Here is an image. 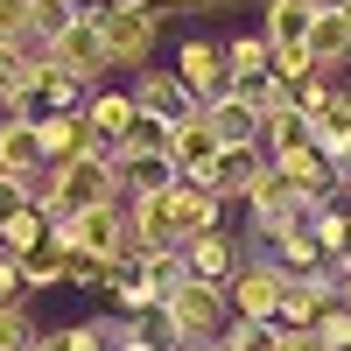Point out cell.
I'll return each mask as SVG.
<instances>
[{
    "label": "cell",
    "mask_w": 351,
    "mask_h": 351,
    "mask_svg": "<svg viewBox=\"0 0 351 351\" xmlns=\"http://www.w3.org/2000/svg\"><path fill=\"white\" fill-rule=\"evenodd\" d=\"M120 190H112V155H77L64 169H49L36 190H28V204L56 225V218H71V211H92V204H112Z\"/></svg>",
    "instance_id": "1"
},
{
    "label": "cell",
    "mask_w": 351,
    "mask_h": 351,
    "mask_svg": "<svg viewBox=\"0 0 351 351\" xmlns=\"http://www.w3.org/2000/svg\"><path fill=\"white\" fill-rule=\"evenodd\" d=\"M162 316H169V330H176V351H204V344L225 337L232 302H225L218 281H190V274H183V281L162 295Z\"/></svg>",
    "instance_id": "2"
},
{
    "label": "cell",
    "mask_w": 351,
    "mask_h": 351,
    "mask_svg": "<svg viewBox=\"0 0 351 351\" xmlns=\"http://www.w3.org/2000/svg\"><path fill=\"white\" fill-rule=\"evenodd\" d=\"M49 239L71 246V253H92V260H134V253H127V204H120V197H112V204H92V211L56 218Z\"/></svg>",
    "instance_id": "3"
},
{
    "label": "cell",
    "mask_w": 351,
    "mask_h": 351,
    "mask_svg": "<svg viewBox=\"0 0 351 351\" xmlns=\"http://www.w3.org/2000/svg\"><path fill=\"white\" fill-rule=\"evenodd\" d=\"M281 288H288V274L274 267V260H267V253H246L239 267H232V281H225V302H232L239 324H274Z\"/></svg>",
    "instance_id": "4"
},
{
    "label": "cell",
    "mask_w": 351,
    "mask_h": 351,
    "mask_svg": "<svg viewBox=\"0 0 351 351\" xmlns=\"http://www.w3.org/2000/svg\"><path fill=\"white\" fill-rule=\"evenodd\" d=\"M155 36L162 28L148 14H127V8H106L99 0V49H106V71H148V56H155Z\"/></svg>",
    "instance_id": "5"
},
{
    "label": "cell",
    "mask_w": 351,
    "mask_h": 351,
    "mask_svg": "<svg viewBox=\"0 0 351 351\" xmlns=\"http://www.w3.org/2000/svg\"><path fill=\"white\" fill-rule=\"evenodd\" d=\"M43 56H56V64H64L71 77L99 84V77H106V49H99V0H77V8H71V21L56 28V43H49Z\"/></svg>",
    "instance_id": "6"
},
{
    "label": "cell",
    "mask_w": 351,
    "mask_h": 351,
    "mask_svg": "<svg viewBox=\"0 0 351 351\" xmlns=\"http://www.w3.org/2000/svg\"><path fill=\"white\" fill-rule=\"evenodd\" d=\"M176 84L197 99V106H211L232 92V77H225V49L211 36H183V49H176Z\"/></svg>",
    "instance_id": "7"
},
{
    "label": "cell",
    "mask_w": 351,
    "mask_h": 351,
    "mask_svg": "<svg viewBox=\"0 0 351 351\" xmlns=\"http://www.w3.org/2000/svg\"><path fill=\"white\" fill-rule=\"evenodd\" d=\"M36 141H43V162H49V169H64V162H77V155H112L106 141L92 134L84 106H77V112H43V120H36Z\"/></svg>",
    "instance_id": "8"
},
{
    "label": "cell",
    "mask_w": 351,
    "mask_h": 351,
    "mask_svg": "<svg viewBox=\"0 0 351 351\" xmlns=\"http://www.w3.org/2000/svg\"><path fill=\"white\" fill-rule=\"evenodd\" d=\"M127 92H134V112H148V120H162L169 134L183 127V120H197V112H204V106H197V99L183 92V84H176V71H155V64L141 71V77L127 84Z\"/></svg>",
    "instance_id": "9"
},
{
    "label": "cell",
    "mask_w": 351,
    "mask_h": 351,
    "mask_svg": "<svg viewBox=\"0 0 351 351\" xmlns=\"http://www.w3.org/2000/svg\"><path fill=\"white\" fill-rule=\"evenodd\" d=\"M176 253H183V274H190V281H218V288H225V281H232V267L246 260V246L232 239L225 225H218V232H197V239H183Z\"/></svg>",
    "instance_id": "10"
},
{
    "label": "cell",
    "mask_w": 351,
    "mask_h": 351,
    "mask_svg": "<svg viewBox=\"0 0 351 351\" xmlns=\"http://www.w3.org/2000/svg\"><path fill=\"white\" fill-rule=\"evenodd\" d=\"M169 169H176V183H204V190H211L218 141H211V127H204V112H197V120H183V127L169 134Z\"/></svg>",
    "instance_id": "11"
},
{
    "label": "cell",
    "mask_w": 351,
    "mask_h": 351,
    "mask_svg": "<svg viewBox=\"0 0 351 351\" xmlns=\"http://www.w3.org/2000/svg\"><path fill=\"white\" fill-rule=\"evenodd\" d=\"M169 225H176V246L197 239V232H218L225 225V197L204 190V183H169Z\"/></svg>",
    "instance_id": "12"
},
{
    "label": "cell",
    "mask_w": 351,
    "mask_h": 351,
    "mask_svg": "<svg viewBox=\"0 0 351 351\" xmlns=\"http://www.w3.org/2000/svg\"><path fill=\"white\" fill-rule=\"evenodd\" d=\"M0 176H14V183H28V190L49 176L43 141H36V120H0Z\"/></svg>",
    "instance_id": "13"
},
{
    "label": "cell",
    "mask_w": 351,
    "mask_h": 351,
    "mask_svg": "<svg viewBox=\"0 0 351 351\" xmlns=\"http://www.w3.org/2000/svg\"><path fill=\"white\" fill-rule=\"evenodd\" d=\"M302 148H316V127H309V112L288 99V106H274L267 120H260V155L288 162V155H302Z\"/></svg>",
    "instance_id": "14"
},
{
    "label": "cell",
    "mask_w": 351,
    "mask_h": 351,
    "mask_svg": "<svg viewBox=\"0 0 351 351\" xmlns=\"http://www.w3.org/2000/svg\"><path fill=\"white\" fill-rule=\"evenodd\" d=\"M169 183H176L169 155H127V148H112V190H120V204L127 197H162Z\"/></svg>",
    "instance_id": "15"
},
{
    "label": "cell",
    "mask_w": 351,
    "mask_h": 351,
    "mask_svg": "<svg viewBox=\"0 0 351 351\" xmlns=\"http://www.w3.org/2000/svg\"><path fill=\"white\" fill-rule=\"evenodd\" d=\"M204 127H211L218 148H260V112H253L239 92H225V99L204 106Z\"/></svg>",
    "instance_id": "16"
},
{
    "label": "cell",
    "mask_w": 351,
    "mask_h": 351,
    "mask_svg": "<svg viewBox=\"0 0 351 351\" xmlns=\"http://www.w3.org/2000/svg\"><path fill=\"white\" fill-rule=\"evenodd\" d=\"M337 295H330V274L316 281H288L281 288V309H274V330H316V316H324Z\"/></svg>",
    "instance_id": "17"
},
{
    "label": "cell",
    "mask_w": 351,
    "mask_h": 351,
    "mask_svg": "<svg viewBox=\"0 0 351 351\" xmlns=\"http://www.w3.org/2000/svg\"><path fill=\"white\" fill-rule=\"evenodd\" d=\"M267 260H274V267H281L288 281H316V274H337L330 260L316 253V239H309V225H302V232H281V239L267 246Z\"/></svg>",
    "instance_id": "18"
},
{
    "label": "cell",
    "mask_w": 351,
    "mask_h": 351,
    "mask_svg": "<svg viewBox=\"0 0 351 351\" xmlns=\"http://www.w3.org/2000/svg\"><path fill=\"white\" fill-rule=\"evenodd\" d=\"M309 56H316V71H324V77H344V64H351V14H316Z\"/></svg>",
    "instance_id": "19"
},
{
    "label": "cell",
    "mask_w": 351,
    "mask_h": 351,
    "mask_svg": "<svg viewBox=\"0 0 351 351\" xmlns=\"http://www.w3.org/2000/svg\"><path fill=\"white\" fill-rule=\"evenodd\" d=\"M260 176H267V155L260 148H218V169H211V190L232 204V197H246Z\"/></svg>",
    "instance_id": "20"
},
{
    "label": "cell",
    "mask_w": 351,
    "mask_h": 351,
    "mask_svg": "<svg viewBox=\"0 0 351 351\" xmlns=\"http://www.w3.org/2000/svg\"><path fill=\"white\" fill-rule=\"evenodd\" d=\"M84 120H92V134L106 141V148H120V134L134 127V92L120 84V92H84Z\"/></svg>",
    "instance_id": "21"
},
{
    "label": "cell",
    "mask_w": 351,
    "mask_h": 351,
    "mask_svg": "<svg viewBox=\"0 0 351 351\" xmlns=\"http://www.w3.org/2000/svg\"><path fill=\"white\" fill-rule=\"evenodd\" d=\"M309 0H267V21H260V36H267V49H288V43H309Z\"/></svg>",
    "instance_id": "22"
},
{
    "label": "cell",
    "mask_w": 351,
    "mask_h": 351,
    "mask_svg": "<svg viewBox=\"0 0 351 351\" xmlns=\"http://www.w3.org/2000/svg\"><path fill=\"white\" fill-rule=\"evenodd\" d=\"M225 49V77L232 84H253V77H267V36H260V28H246V36H232V43H218Z\"/></svg>",
    "instance_id": "23"
},
{
    "label": "cell",
    "mask_w": 351,
    "mask_h": 351,
    "mask_svg": "<svg viewBox=\"0 0 351 351\" xmlns=\"http://www.w3.org/2000/svg\"><path fill=\"white\" fill-rule=\"evenodd\" d=\"M281 183H295L302 197H316V204H330V162L316 155V148H302V155H288V162H267Z\"/></svg>",
    "instance_id": "24"
},
{
    "label": "cell",
    "mask_w": 351,
    "mask_h": 351,
    "mask_svg": "<svg viewBox=\"0 0 351 351\" xmlns=\"http://www.w3.org/2000/svg\"><path fill=\"white\" fill-rule=\"evenodd\" d=\"M43 239H49V218L36 211V204H14V211L0 218V253H14V260H21V253H36Z\"/></svg>",
    "instance_id": "25"
},
{
    "label": "cell",
    "mask_w": 351,
    "mask_h": 351,
    "mask_svg": "<svg viewBox=\"0 0 351 351\" xmlns=\"http://www.w3.org/2000/svg\"><path fill=\"white\" fill-rule=\"evenodd\" d=\"M64 260H71V246H56V239H43L36 253H21V260H14V267H21V295L56 288V281H64Z\"/></svg>",
    "instance_id": "26"
},
{
    "label": "cell",
    "mask_w": 351,
    "mask_h": 351,
    "mask_svg": "<svg viewBox=\"0 0 351 351\" xmlns=\"http://www.w3.org/2000/svg\"><path fill=\"white\" fill-rule=\"evenodd\" d=\"M0 43L36 49V0H0Z\"/></svg>",
    "instance_id": "27"
},
{
    "label": "cell",
    "mask_w": 351,
    "mask_h": 351,
    "mask_svg": "<svg viewBox=\"0 0 351 351\" xmlns=\"http://www.w3.org/2000/svg\"><path fill=\"white\" fill-rule=\"evenodd\" d=\"M36 344H43V330H36V316H28V302L0 309V351H36Z\"/></svg>",
    "instance_id": "28"
},
{
    "label": "cell",
    "mask_w": 351,
    "mask_h": 351,
    "mask_svg": "<svg viewBox=\"0 0 351 351\" xmlns=\"http://www.w3.org/2000/svg\"><path fill=\"white\" fill-rule=\"evenodd\" d=\"M120 148H127V155H169V127L148 120V112H134V127L120 134Z\"/></svg>",
    "instance_id": "29"
},
{
    "label": "cell",
    "mask_w": 351,
    "mask_h": 351,
    "mask_svg": "<svg viewBox=\"0 0 351 351\" xmlns=\"http://www.w3.org/2000/svg\"><path fill=\"white\" fill-rule=\"evenodd\" d=\"M64 281H71V288H84V295H99V288H112V260L71 253V260H64Z\"/></svg>",
    "instance_id": "30"
},
{
    "label": "cell",
    "mask_w": 351,
    "mask_h": 351,
    "mask_svg": "<svg viewBox=\"0 0 351 351\" xmlns=\"http://www.w3.org/2000/svg\"><path fill=\"white\" fill-rule=\"evenodd\" d=\"M232 92H239V99H246V106L260 112V120H267L274 106H288V84H281L274 71H267V77H253V84H232Z\"/></svg>",
    "instance_id": "31"
},
{
    "label": "cell",
    "mask_w": 351,
    "mask_h": 351,
    "mask_svg": "<svg viewBox=\"0 0 351 351\" xmlns=\"http://www.w3.org/2000/svg\"><path fill=\"white\" fill-rule=\"evenodd\" d=\"M218 344L225 351H274V324H239V316H232Z\"/></svg>",
    "instance_id": "32"
},
{
    "label": "cell",
    "mask_w": 351,
    "mask_h": 351,
    "mask_svg": "<svg viewBox=\"0 0 351 351\" xmlns=\"http://www.w3.org/2000/svg\"><path fill=\"white\" fill-rule=\"evenodd\" d=\"M43 351H106L99 324H71V330H43Z\"/></svg>",
    "instance_id": "33"
},
{
    "label": "cell",
    "mask_w": 351,
    "mask_h": 351,
    "mask_svg": "<svg viewBox=\"0 0 351 351\" xmlns=\"http://www.w3.org/2000/svg\"><path fill=\"white\" fill-rule=\"evenodd\" d=\"M316 337H324V351H351V309H324V316H316Z\"/></svg>",
    "instance_id": "34"
},
{
    "label": "cell",
    "mask_w": 351,
    "mask_h": 351,
    "mask_svg": "<svg viewBox=\"0 0 351 351\" xmlns=\"http://www.w3.org/2000/svg\"><path fill=\"white\" fill-rule=\"evenodd\" d=\"M14 302H28L21 295V267H14V253H0V309H14Z\"/></svg>",
    "instance_id": "35"
},
{
    "label": "cell",
    "mask_w": 351,
    "mask_h": 351,
    "mask_svg": "<svg viewBox=\"0 0 351 351\" xmlns=\"http://www.w3.org/2000/svg\"><path fill=\"white\" fill-rule=\"evenodd\" d=\"M274 351H324L316 330H274Z\"/></svg>",
    "instance_id": "36"
},
{
    "label": "cell",
    "mask_w": 351,
    "mask_h": 351,
    "mask_svg": "<svg viewBox=\"0 0 351 351\" xmlns=\"http://www.w3.org/2000/svg\"><path fill=\"white\" fill-rule=\"evenodd\" d=\"M330 295H337V309H351V267H337V274H330Z\"/></svg>",
    "instance_id": "37"
},
{
    "label": "cell",
    "mask_w": 351,
    "mask_h": 351,
    "mask_svg": "<svg viewBox=\"0 0 351 351\" xmlns=\"http://www.w3.org/2000/svg\"><path fill=\"white\" fill-rule=\"evenodd\" d=\"M309 14H351V0H309Z\"/></svg>",
    "instance_id": "38"
},
{
    "label": "cell",
    "mask_w": 351,
    "mask_h": 351,
    "mask_svg": "<svg viewBox=\"0 0 351 351\" xmlns=\"http://www.w3.org/2000/svg\"><path fill=\"white\" fill-rule=\"evenodd\" d=\"M162 8H169V14H176V8H204V0H162Z\"/></svg>",
    "instance_id": "39"
},
{
    "label": "cell",
    "mask_w": 351,
    "mask_h": 351,
    "mask_svg": "<svg viewBox=\"0 0 351 351\" xmlns=\"http://www.w3.org/2000/svg\"><path fill=\"white\" fill-rule=\"evenodd\" d=\"M43 8H77V0H43Z\"/></svg>",
    "instance_id": "40"
},
{
    "label": "cell",
    "mask_w": 351,
    "mask_h": 351,
    "mask_svg": "<svg viewBox=\"0 0 351 351\" xmlns=\"http://www.w3.org/2000/svg\"><path fill=\"white\" fill-rule=\"evenodd\" d=\"M204 351H225V344H204Z\"/></svg>",
    "instance_id": "41"
},
{
    "label": "cell",
    "mask_w": 351,
    "mask_h": 351,
    "mask_svg": "<svg viewBox=\"0 0 351 351\" xmlns=\"http://www.w3.org/2000/svg\"><path fill=\"white\" fill-rule=\"evenodd\" d=\"M218 8H225V0H218Z\"/></svg>",
    "instance_id": "42"
},
{
    "label": "cell",
    "mask_w": 351,
    "mask_h": 351,
    "mask_svg": "<svg viewBox=\"0 0 351 351\" xmlns=\"http://www.w3.org/2000/svg\"><path fill=\"white\" fill-rule=\"evenodd\" d=\"M344 204H351V197H344Z\"/></svg>",
    "instance_id": "43"
}]
</instances>
